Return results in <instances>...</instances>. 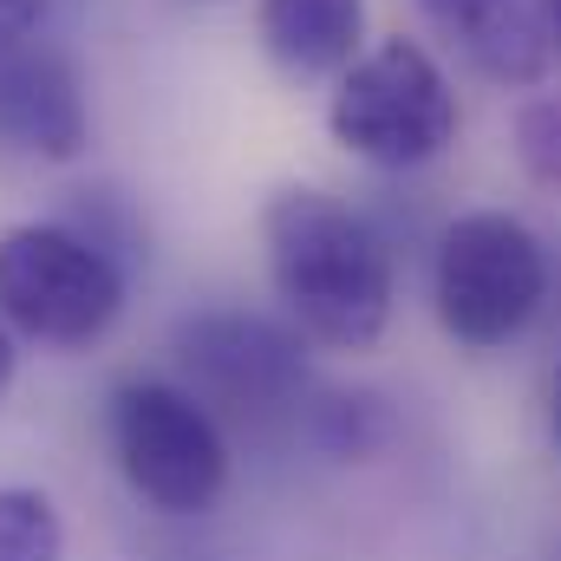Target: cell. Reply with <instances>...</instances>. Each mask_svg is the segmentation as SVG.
I'll list each match as a JSON object with an SVG mask.
<instances>
[{
	"label": "cell",
	"instance_id": "cell-1",
	"mask_svg": "<svg viewBox=\"0 0 561 561\" xmlns=\"http://www.w3.org/2000/svg\"><path fill=\"white\" fill-rule=\"evenodd\" d=\"M262 249L300 340L327 353H373L386 340L399 307V262L366 209L333 190L287 183L262 209Z\"/></svg>",
	"mask_w": 561,
	"mask_h": 561
},
{
	"label": "cell",
	"instance_id": "cell-2",
	"mask_svg": "<svg viewBox=\"0 0 561 561\" xmlns=\"http://www.w3.org/2000/svg\"><path fill=\"white\" fill-rule=\"evenodd\" d=\"M556 300V262L542 236L510 209H463L444 222L431 255V307L444 340L463 353L516 346Z\"/></svg>",
	"mask_w": 561,
	"mask_h": 561
},
{
	"label": "cell",
	"instance_id": "cell-3",
	"mask_svg": "<svg viewBox=\"0 0 561 561\" xmlns=\"http://www.w3.org/2000/svg\"><path fill=\"white\" fill-rule=\"evenodd\" d=\"M131 294V268L79 236L72 222H13L0 229V327L53 346L85 353L99 346Z\"/></svg>",
	"mask_w": 561,
	"mask_h": 561
},
{
	"label": "cell",
	"instance_id": "cell-4",
	"mask_svg": "<svg viewBox=\"0 0 561 561\" xmlns=\"http://www.w3.org/2000/svg\"><path fill=\"white\" fill-rule=\"evenodd\" d=\"M457 125H463V112H457L444 66L405 33L366 46L333 79V99H327L333 144L373 170H392V176L437 163L457 144Z\"/></svg>",
	"mask_w": 561,
	"mask_h": 561
},
{
	"label": "cell",
	"instance_id": "cell-5",
	"mask_svg": "<svg viewBox=\"0 0 561 561\" xmlns=\"http://www.w3.org/2000/svg\"><path fill=\"white\" fill-rule=\"evenodd\" d=\"M112 463L157 516H209L229 490V431L176 379H125L105 405Z\"/></svg>",
	"mask_w": 561,
	"mask_h": 561
},
{
	"label": "cell",
	"instance_id": "cell-6",
	"mask_svg": "<svg viewBox=\"0 0 561 561\" xmlns=\"http://www.w3.org/2000/svg\"><path fill=\"white\" fill-rule=\"evenodd\" d=\"M183 386L222 424L275 431L307 412V340L294 320H268L249 307H203L176 327Z\"/></svg>",
	"mask_w": 561,
	"mask_h": 561
},
{
	"label": "cell",
	"instance_id": "cell-7",
	"mask_svg": "<svg viewBox=\"0 0 561 561\" xmlns=\"http://www.w3.org/2000/svg\"><path fill=\"white\" fill-rule=\"evenodd\" d=\"M0 144L39 163H72L92 144V105L85 79L66 46L46 33L0 59Z\"/></svg>",
	"mask_w": 561,
	"mask_h": 561
},
{
	"label": "cell",
	"instance_id": "cell-8",
	"mask_svg": "<svg viewBox=\"0 0 561 561\" xmlns=\"http://www.w3.org/2000/svg\"><path fill=\"white\" fill-rule=\"evenodd\" d=\"M419 13L477 79L503 92H536L549 79L556 53L536 0H419Z\"/></svg>",
	"mask_w": 561,
	"mask_h": 561
},
{
	"label": "cell",
	"instance_id": "cell-9",
	"mask_svg": "<svg viewBox=\"0 0 561 561\" xmlns=\"http://www.w3.org/2000/svg\"><path fill=\"white\" fill-rule=\"evenodd\" d=\"M255 39L287 79H340L366 53V0H255Z\"/></svg>",
	"mask_w": 561,
	"mask_h": 561
},
{
	"label": "cell",
	"instance_id": "cell-10",
	"mask_svg": "<svg viewBox=\"0 0 561 561\" xmlns=\"http://www.w3.org/2000/svg\"><path fill=\"white\" fill-rule=\"evenodd\" d=\"M0 561H66V516L46 490H0Z\"/></svg>",
	"mask_w": 561,
	"mask_h": 561
},
{
	"label": "cell",
	"instance_id": "cell-11",
	"mask_svg": "<svg viewBox=\"0 0 561 561\" xmlns=\"http://www.w3.org/2000/svg\"><path fill=\"white\" fill-rule=\"evenodd\" d=\"M307 424H313V444L327 457H373L392 431L386 399H373V392H333V399L307 405Z\"/></svg>",
	"mask_w": 561,
	"mask_h": 561
},
{
	"label": "cell",
	"instance_id": "cell-12",
	"mask_svg": "<svg viewBox=\"0 0 561 561\" xmlns=\"http://www.w3.org/2000/svg\"><path fill=\"white\" fill-rule=\"evenodd\" d=\"M510 138H516V163L529 170V183L561 196V92L523 99L510 118Z\"/></svg>",
	"mask_w": 561,
	"mask_h": 561
},
{
	"label": "cell",
	"instance_id": "cell-13",
	"mask_svg": "<svg viewBox=\"0 0 561 561\" xmlns=\"http://www.w3.org/2000/svg\"><path fill=\"white\" fill-rule=\"evenodd\" d=\"M46 33V0H0V59Z\"/></svg>",
	"mask_w": 561,
	"mask_h": 561
},
{
	"label": "cell",
	"instance_id": "cell-14",
	"mask_svg": "<svg viewBox=\"0 0 561 561\" xmlns=\"http://www.w3.org/2000/svg\"><path fill=\"white\" fill-rule=\"evenodd\" d=\"M13 373H20V353H13V333L0 327V399H7V386H13Z\"/></svg>",
	"mask_w": 561,
	"mask_h": 561
},
{
	"label": "cell",
	"instance_id": "cell-15",
	"mask_svg": "<svg viewBox=\"0 0 561 561\" xmlns=\"http://www.w3.org/2000/svg\"><path fill=\"white\" fill-rule=\"evenodd\" d=\"M542 7V26H549V53H561V0H536Z\"/></svg>",
	"mask_w": 561,
	"mask_h": 561
},
{
	"label": "cell",
	"instance_id": "cell-16",
	"mask_svg": "<svg viewBox=\"0 0 561 561\" xmlns=\"http://www.w3.org/2000/svg\"><path fill=\"white\" fill-rule=\"evenodd\" d=\"M549 437H556V450H561V366H556V386H549Z\"/></svg>",
	"mask_w": 561,
	"mask_h": 561
},
{
	"label": "cell",
	"instance_id": "cell-17",
	"mask_svg": "<svg viewBox=\"0 0 561 561\" xmlns=\"http://www.w3.org/2000/svg\"><path fill=\"white\" fill-rule=\"evenodd\" d=\"M556 561H561V556H556Z\"/></svg>",
	"mask_w": 561,
	"mask_h": 561
}]
</instances>
